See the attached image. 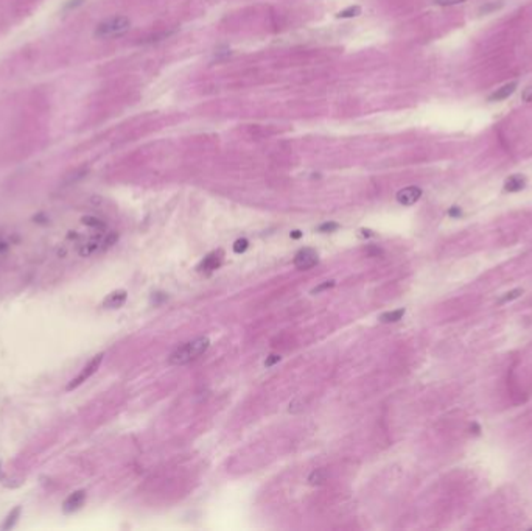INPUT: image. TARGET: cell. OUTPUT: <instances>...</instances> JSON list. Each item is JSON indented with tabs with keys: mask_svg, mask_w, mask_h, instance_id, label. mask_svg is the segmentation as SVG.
Here are the masks:
<instances>
[{
	"mask_svg": "<svg viewBox=\"0 0 532 531\" xmlns=\"http://www.w3.org/2000/svg\"><path fill=\"white\" fill-rule=\"evenodd\" d=\"M210 346V341L207 337H199L193 341H188L185 343V345L176 348L173 352H171L168 362L170 365H176V366H181V365H187L193 362V360H196L198 357H201L205 351L209 349Z\"/></svg>",
	"mask_w": 532,
	"mask_h": 531,
	"instance_id": "obj_1",
	"label": "cell"
},
{
	"mask_svg": "<svg viewBox=\"0 0 532 531\" xmlns=\"http://www.w3.org/2000/svg\"><path fill=\"white\" fill-rule=\"evenodd\" d=\"M129 28H131V21L126 16H114L98 24L94 34L100 39H112V38L123 36L125 33L129 31Z\"/></svg>",
	"mask_w": 532,
	"mask_h": 531,
	"instance_id": "obj_2",
	"label": "cell"
},
{
	"mask_svg": "<svg viewBox=\"0 0 532 531\" xmlns=\"http://www.w3.org/2000/svg\"><path fill=\"white\" fill-rule=\"evenodd\" d=\"M103 357H105V355H103V354H98V355H95L92 360H91V362L88 363V365H86L84 368H83V371L75 377V379L70 382V383H68L67 385V391H72V389H75V388H78L80 385H83L86 380H88L89 379V377L91 375H94L95 372H97V369L100 368V365H101V362H103Z\"/></svg>",
	"mask_w": 532,
	"mask_h": 531,
	"instance_id": "obj_3",
	"label": "cell"
},
{
	"mask_svg": "<svg viewBox=\"0 0 532 531\" xmlns=\"http://www.w3.org/2000/svg\"><path fill=\"white\" fill-rule=\"evenodd\" d=\"M318 252L313 248H303L294 257V265L299 270H310L318 263Z\"/></svg>",
	"mask_w": 532,
	"mask_h": 531,
	"instance_id": "obj_4",
	"label": "cell"
},
{
	"mask_svg": "<svg viewBox=\"0 0 532 531\" xmlns=\"http://www.w3.org/2000/svg\"><path fill=\"white\" fill-rule=\"evenodd\" d=\"M422 196V188L416 187V185H409L405 187L402 190L397 192L396 198L402 206H413L414 203H417Z\"/></svg>",
	"mask_w": 532,
	"mask_h": 531,
	"instance_id": "obj_5",
	"label": "cell"
},
{
	"mask_svg": "<svg viewBox=\"0 0 532 531\" xmlns=\"http://www.w3.org/2000/svg\"><path fill=\"white\" fill-rule=\"evenodd\" d=\"M222 259H224V252H222L221 249L213 251V252H210L209 255L204 257L202 262L198 265V271H201V273H210V271L216 270V268L222 263Z\"/></svg>",
	"mask_w": 532,
	"mask_h": 531,
	"instance_id": "obj_6",
	"label": "cell"
},
{
	"mask_svg": "<svg viewBox=\"0 0 532 531\" xmlns=\"http://www.w3.org/2000/svg\"><path fill=\"white\" fill-rule=\"evenodd\" d=\"M84 502H86V492L84 491H75V492H72L70 495H68L67 497V499L64 500V503H62V509H64V512H75V511H78L83 505H84Z\"/></svg>",
	"mask_w": 532,
	"mask_h": 531,
	"instance_id": "obj_7",
	"label": "cell"
},
{
	"mask_svg": "<svg viewBox=\"0 0 532 531\" xmlns=\"http://www.w3.org/2000/svg\"><path fill=\"white\" fill-rule=\"evenodd\" d=\"M128 299V293L125 290H115L109 293L105 301H103V307L105 308H120Z\"/></svg>",
	"mask_w": 532,
	"mask_h": 531,
	"instance_id": "obj_8",
	"label": "cell"
},
{
	"mask_svg": "<svg viewBox=\"0 0 532 531\" xmlns=\"http://www.w3.org/2000/svg\"><path fill=\"white\" fill-rule=\"evenodd\" d=\"M526 185V178L521 175H512L506 179L504 182V190L506 192H520L521 188Z\"/></svg>",
	"mask_w": 532,
	"mask_h": 531,
	"instance_id": "obj_9",
	"label": "cell"
},
{
	"mask_svg": "<svg viewBox=\"0 0 532 531\" xmlns=\"http://www.w3.org/2000/svg\"><path fill=\"white\" fill-rule=\"evenodd\" d=\"M515 89H517V83H515V81H513V83H509V84L503 86L501 89H496V92H493V94L489 97V100H490V101H500V100H504V98H507L510 94H513V91H515Z\"/></svg>",
	"mask_w": 532,
	"mask_h": 531,
	"instance_id": "obj_10",
	"label": "cell"
},
{
	"mask_svg": "<svg viewBox=\"0 0 532 531\" xmlns=\"http://www.w3.org/2000/svg\"><path fill=\"white\" fill-rule=\"evenodd\" d=\"M403 315H405V308H399V310L383 313L378 319L382 322H397V321H400L403 318Z\"/></svg>",
	"mask_w": 532,
	"mask_h": 531,
	"instance_id": "obj_11",
	"label": "cell"
},
{
	"mask_svg": "<svg viewBox=\"0 0 532 531\" xmlns=\"http://www.w3.org/2000/svg\"><path fill=\"white\" fill-rule=\"evenodd\" d=\"M359 14H361V7L352 5V7H347L342 11H339L336 14V17H339V19H350V17H358Z\"/></svg>",
	"mask_w": 532,
	"mask_h": 531,
	"instance_id": "obj_12",
	"label": "cell"
},
{
	"mask_svg": "<svg viewBox=\"0 0 532 531\" xmlns=\"http://www.w3.org/2000/svg\"><path fill=\"white\" fill-rule=\"evenodd\" d=\"M325 478H327V471L316 469L312 472L310 477H308V482H310V485H322L325 482Z\"/></svg>",
	"mask_w": 532,
	"mask_h": 531,
	"instance_id": "obj_13",
	"label": "cell"
},
{
	"mask_svg": "<svg viewBox=\"0 0 532 531\" xmlns=\"http://www.w3.org/2000/svg\"><path fill=\"white\" fill-rule=\"evenodd\" d=\"M19 516H21V508L17 506V508H14V509L8 514V516H7L5 523L2 525V529H10V528H13V526L16 525L17 519H19Z\"/></svg>",
	"mask_w": 532,
	"mask_h": 531,
	"instance_id": "obj_14",
	"label": "cell"
},
{
	"mask_svg": "<svg viewBox=\"0 0 532 531\" xmlns=\"http://www.w3.org/2000/svg\"><path fill=\"white\" fill-rule=\"evenodd\" d=\"M521 295H523V290H521V288H515V290L509 291V293H506V295L498 301V304H504V302H509V301H512V299H517V298H520Z\"/></svg>",
	"mask_w": 532,
	"mask_h": 531,
	"instance_id": "obj_15",
	"label": "cell"
},
{
	"mask_svg": "<svg viewBox=\"0 0 532 531\" xmlns=\"http://www.w3.org/2000/svg\"><path fill=\"white\" fill-rule=\"evenodd\" d=\"M248 246H249L248 240H246V238H240V240H237V242L234 243V252L242 254V252H245V251L248 249Z\"/></svg>",
	"mask_w": 532,
	"mask_h": 531,
	"instance_id": "obj_16",
	"label": "cell"
},
{
	"mask_svg": "<svg viewBox=\"0 0 532 531\" xmlns=\"http://www.w3.org/2000/svg\"><path fill=\"white\" fill-rule=\"evenodd\" d=\"M336 229H339V225H338V223H333V221L324 223V225H321V226L318 228L319 232H335Z\"/></svg>",
	"mask_w": 532,
	"mask_h": 531,
	"instance_id": "obj_17",
	"label": "cell"
},
{
	"mask_svg": "<svg viewBox=\"0 0 532 531\" xmlns=\"http://www.w3.org/2000/svg\"><path fill=\"white\" fill-rule=\"evenodd\" d=\"M332 287H335V281H327V282H324V284L315 287V288L312 290V293H313V295H318V293H321V291H325V290H329V288H332Z\"/></svg>",
	"mask_w": 532,
	"mask_h": 531,
	"instance_id": "obj_18",
	"label": "cell"
},
{
	"mask_svg": "<svg viewBox=\"0 0 532 531\" xmlns=\"http://www.w3.org/2000/svg\"><path fill=\"white\" fill-rule=\"evenodd\" d=\"M462 2H466V0H434V4L440 5V7H451V5H458Z\"/></svg>",
	"mask_w": 532,
	"mask_h": 531,
	"instance_id": "obj_19",
	"label": "cell"
},
{
	"mask_svg": "<svg viewBox=\"0 0 532 531\" xmlns=\"http://www.w3.org/2000/svg\"><path fill=\"white\" fill-rule=\"evenodd\" d=\"M277 362H280V355H277V354H271V355L266 358L265 366H266V368H271L272 365H276Z\"/></svg>",
	"mask_w": 532,
	"mask_h": 531,
	"instance_id": "obj_20",
	"label": "cell"
},
{
	"mask_svg": "<svg viewBox=\"0 0 532 531\" xmlns=\"http://www.w3.org/2000/svg\"><path fill=\"white\" fill-rule=\"evenodd\" d=\"M448 215L453 217V218H458V217L462 215V211H461V208H458V206H453V208L448 211Z\"/></svg>",
	"mask_w": 532,
	"mask_h": 531,
	"instance_id": "obj_21",
	"label": "cell"
},
{
	"mask_svg": "<svg viewBox=\"0 0 532 531\" xmlns=\"http://www.w3.org/2000/svg\"><path fill=\"white\" fill-rule=\"evenodd\" d=\"M523 100H524V101H532V86H529V88L524 89V92H523Z\"/></svg>",
	"mask_w": 532,
	"mask_h": 531,
	"instance_id": "obj_22",
	"label": "cell"
},
{
	"mask_svg": "<svg viewBox=\"0 0 532 531\" xmlns=\"http://www.w3.org/2000/svg\"><path fill=\"white\" fill-rule=\"evenodd\" d=\"M501 7V4H498V5H496V4H492V5H487V7H483L481 8V13H489V11H492V10H496V8H500Z\"/></svg>",
	"mask_w": 532,
	"mask_h": 531,
	"instance_id": "obj_23",
	"label": "cell"
},
{
	"mask_svg": "<svg viewBox=\"0 0 532 531\" xmlns=\"http://www.w3.org/2000/svg\"><path fill=\"white\" fill-rule=\"evenodd\" d=\"M472 428H473V433H476V435H478L479 432H481V428H479V425H478V424H473V425H472Z\"/></svg>",
	"mask_w": 532,
	"mask_h": 531,
	"instance_id": "obj_24",
	"label": "cell"
},
{
	"mask_svg": "<svg viewBox=\"0 0 532 531\" xmlns=\"http://www.w3.org/2000/svg\"><path fill=\"white\" fill-rule=\"evenodd\" d=\"M302 234H300V231H293V232H291V237H293V238H299Z\"/></svg>",
	"mask_w": 532,
	"mask_h": 531,
	"instance_id": "obj_25",
	"label": "cell"
}]
</instances>
